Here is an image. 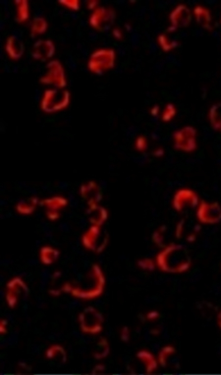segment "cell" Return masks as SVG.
Masks as SVG:
<instances>
[{"mask_svg": "<svg viewBox=\"0 0 221 375\" xmlns=\"http://www.w3.org/2000/svg\"><path fill=\"white\" fill-rule=\"evenodd\" d=\"M114 58V52L112 50L99 49L91 55L87 64L88 68L92 72L101 74L113 66Z\"/></svg>", "mask_w": 221, "mask_h": 375, "instance_id": "1", "label": "cell"}, {"mask_svg": "<svg viewBox=\"0 0 221 375\" xmlns=\"http://www.w3.org/2000/svg\"><path fill=\"white\" fill-rule=\"evenodd\" d=\"M46 72L40 78V82L45 85L53 86L55 88H63L67 84L64 68L57 60L49 61Z\"/></svg>", "mask_w": 221, "mask_h": 375, "instance_id": "2", "label": "cell"}, {"mask_svg": "<svg viewBox=\"0 0 221 375\" xmlns=\"http://www.w3.org/2000/svg\"><path fill=\"white\" fill-rule=\"evenodd\" d=\"M63 88H53L45 91L41 102L42 109L54 112L65 108L69 101V93Z\"/></svg>", "mask_w": 221, "mask_h": 375, "instance_id": "3", "label": "cell"}, {"mask_svg": "<svg viewBox=\"0 0 221 375\" xmlns=\"http://www.w3.org/2000/svg\"><path fill=\"white\" fill-rule=\"evenodd\" d=\"M198 220L205 224H215L221 221V206L216 202L202 201L197 208Z\"/></svg>", "mask_w": 221, "mask_h": 375, "instance_id": "4", "label": "cell"}, {"mask_svg": "<svg viewBox=\"0 0 221 375\" xmlns=\"http://www.w3.org/2000/svg\"><path fill=\"white\" fill-rule=\"evenodd\" d=\"M114 13L111 9L100 7L94 9L89 18V23L95 29L103 31L112 24Z\"/></svg>", "mask_w": 221, "mask_h": 375, "instance_id": "5", "label": "cell"}, {"mask_svg": "<svg viewBox=\"0 0 221 375\" xmlns=\"http://www.w3.org/2000/svg\"><path fill=\"white\" fill-rule=\"evenodd\" d=\"M55 50V45L52 40L39 39L33 44L31 55L36 60L45 61L54 56Z\"/></svg>", "mask_w": 221, "mask_h": 375, "instance_id": "6", "label": "cell"}, {"mask_svg": "<svg viewBox=\"0 0 221 375\" xmlns=\"http://www.w3.org/2000/svg\"><path fill=\"white\" fill-rule=\"evenodd\" d=\"M5 50L12 59L17 60L24 55L25 46L22 40L16 36H10L6 40Z\"/></svg>", "mask_w": 221, "mask_h": 375, "instance_id": "7", "label": "cell"}, {"mask_svg": "<svg viewBox=\"0 0 221 375\" xmlns=\"http://www.w3.org/2000/svg\"><path fill=\"white\" fill-rule=\"evenodd\" d=\"M16 8L15 19L19 23H23L29 18V7L27 0H15Z\"/></svg>", "mask_w": 221, "mask_h": 375, "instance_id": "8", "label": "cell"}, {"mask_svg": "<svg viewBox=\"0 0 221 375\" xmlns=\"http://www.w3.org/2000/svg\"><path fill=\"white\" fill-rule=\"evenodd\" d=\"M48 27L47 21L43 17L34 18L30 26V34L32 37H37L44 33Z\"/></svg>", "mask_w": 221, "mask_h": 375, "instance_id": "9", "label": "cell"}, {"mask_svg": "<svg viewBox=\"0 0 221 375\" xmlns=\"http://www.w3.org/2000/svg\"><path fill=\"white\" fill-rule=\"evenodd\" d=\"M218 107L219 109L216 108L211 110L210 118L213 126L217 130L221 131V109H220V106Z\"/></svg>", "mask_w": 221, "mask_h": 375, "instance_id": "10", "label": "cell"}, {"mask_svg": "<svg viewBox=\"0 0 221 375\" xmlns=\"http://www.w3.org/2000/svg\"><path fill=\"white\" fill-rule=\"evenodd\" d=\"M199 306H200L199 309L201 314L204 315L205 317H210L217 311L215 306L210 302L202 301Z\"/></svg>", "mask_w": 221, "mask_h": 375, "instance_id": "11", "label": "cell"}, {"mask_svg": "<svg viewBox=\"0 0 221 375\" xmlns=\"http://www.w3.org/2000/svg\"><path fill=\"white\" fill-rule=\"evenodd\" d=\"M58 2L63 6L73 11H78L80 7V3L77 0H60Z\"/></svg>", "mask_w": 221, "mask_h": 375, "instance_id": "12", "label": "cell"}, {"mask_svg": "<svg viewBox=\"0 0 221 375\" xmlns=\"http://www.w3.org/2000/svg\"><path fill=\"white\" fill-rule=\"evenodd\" d=\"M97 3H96V1L94 0L90 1V2L87 3L88 8L90 9H95L97 8Z\"/></svg>", "mask_w": 221, "mask_h": 375, "instance_id": "13", "label": "cell"}, {"mask_svg": "<svg viewBox=\"0 0 221 375\" xmlns=\"http://www.w3.org/2000/svg\"><path fill=\"white\" fill-rule=\"evenodd\" d=\"M217 321L219 327L221 329V310L217 313Z\"/></svg>", "mask_w": 221, "mask_h": 375, "instance_id": "14", "label": "cell"}]
</instances>
